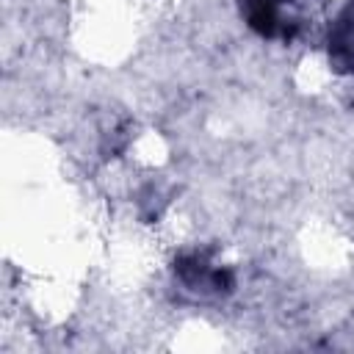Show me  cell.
<instances>
[{"label":"cell","instance_id":"1","mask_svg":"<svg viewBox=\"0 0 354 354\" xmlns=\"http://www.w3.org/2000/svg\"><path fill=\"white\" fill-rule=\"evenodd\" d=\"M246 11H249V22L260 33H274L277 30V8H274V0H246Z\"/></svg>","mask_w":354,"mask_h":354}]
</instances>
